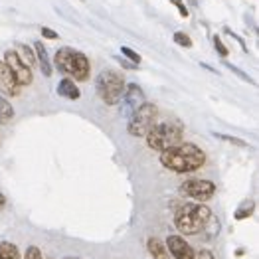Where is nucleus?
Returning a JSON list of instances; mask_svg holds the SVG:
<instances>
[{
  "instance_id": "nucleus-11",
  "label": "nucleus",
  "mask_w": 259,
  "mask_h": 259,
  "mask_svg": "<svg viewBox=\"0 0 259 259\" xmlns=\"http://www.w3.org/2000/svg\"><path fill=\"white\" fill-rule=\"evenodd\" d=\"M166 247L172 253L174 259H192V255H194V249L190 247V243L180 236H168L166 238Z\"/></svg>"
},
{
  "instance_id": "nucleus-26",
  "label": "nucleus",
  "mask_w": 259,
  "mask_h": 259,
  "mask_svg": "<svg viewBox=\"0 0 259 259\" xmlns=\"http://www.w3.org/2000/svg\"><path fill=\"white\" fill-rule=\"evenodd\" d=\"M40 34H42L46 40H58V38H60L56 30H50V28H46V26H44L42 30H40Z\"/></svg>"
},
{
  "instance_id": "nucleus-20",
  "label": "nucleus",
  "mask_w": 259,
  "mask_h": 259,
  "mask_svg": "<svg viewBox=\"0 0 259 259\" xmlns=\"http://www.w3.org/2000/svg\"><path fill=\"white\" fill-rule=\"evenodd\" d=\"M214 137H218L220 141H228V143H234L238 147H245V141L241 139H236V137H230V135H220V133H214Z\"/></svg>"
},
{
  "instance_id": "nucleus-27",
  "label": "nucleus",
  "mask_w": 259,
  "mask_h": 259,
  "mask_svg": "<svg viewBox=\"0 0 259 259\" xmlns=\"http://www.w3.org/2000/svg\"><path fill=\"white\" fill-rule=\"evenodd\" d=\"M170 2H172V4H174V6H176V8H178V10H180V14H182L184 18L188 16V10H186V6L182 4V0H170Z\"/></svg>"
},
{
  "instance_id": "nucleus-4",
  "label": "nucleus",
  "mask_w": 259,
  "mask_h": 259,
  "mask_svg": "<svg viewBox=\"0 0 259 259\" xmlns=\"http://www.w3.org/2000/svg\"><path fill=\"white\" fill-rule=\"evenodd\" d=\"M182 135H184V127L178 121H162L156 123L149 135H147V145L151 147L152 151H166L172 149L176 145L182 143Z\"/></svg>"
},
{
  "instance_id": "nucleus-18",
  "label": "nucleus",
  "mask_w": 259,
  "mask_h": 259,
  "mask_svg": "<svg viewBox=\"0 0 259 259\" xmlns=\"http://www.w3.org/2000/svg\"><path fill=\"white\" fill-rule=\"evenodd\" d=\"M121 54H123V56L129 60L131 64H135V65L141 64V56H139L135 50H131L129 46H123V48H121Z\"/></svg>"
},
{
  "instance_id": "nucleus-2",
  "label": "nucleus",
  "mask_w": 259,
  "mask_h": 259,
  "mask_svg": "<svg viewBox=\"0 0 259 259\" xmlns=\"http://www.w3.org/2000/svg\"><path fill=\"white\" fill-rule=\"evenodd\" d=\"M212 220V210L204 204H184L174 216V226L184 236H196L208 228Z\"/></svg>"
},
{
  "instance_id": "nucleus-14",
  "label": "nucleus",
  "mask_w": 259,
  "mask_h": 259,
  "mask_svg": "<svg viewBox=\"0 0 259 259\" xmlns=\"http://www.w3.org/2000/svg\"><path fill=\"white\" fill-rule=\"evenodd\" d=\"M14 52H16V56H18L30 69L36 67V52H34V48H30V46H26V44H18V48H16Z\"/></svg>"
},
{
  "instance_id": "nucleus-25",
  "label": "nucleus",
  "mask_w": 259,
  "mask_h": 259,
  "mask_svg": "<svg viewBox=\"0 0 259 259\" xmlns=\"http://www.w3.org/2000/svg\"><path fill=\"white\" fill-rule=\"evenodd\" d=\"M192 259H216V257H214V253L210 249H198V251H194Z\"/></svg>"
},
{
  "instance_id": "nucleus-23",
  "label": "nucleus",
  "mask_w": 259,
  "mask_h": 259,
  "mask_svg": "<svg viewBox=\"0 0 259 259\" xmlns=\"http://www.w3.org/2000/svg\"><path fill=\"white\" fill-rule=\"evenodd\" d=\"M214 48H216V52L222 56V58H226V56H228V48L224 46V42H222V38H220V36H214Z\"/></svg>"
},
{
  "instance_id": "nucleus-24",
  "label": "nucleus",
  "mask_w": 259,
  "mask_h": 259,
  "mask_svg": "<svg viewBox=\"0 0 259 259\" xmlns=\"http://www.w3.org/2000/svg\"><path fill=\"white\" fill-rule=\"evenodd\" d=\"M224 64H226V62H224ZM226 67H228V69H232V71H234V73H236V75H238V77H241V79H245V81H247V83H253V79H251V77H249V75H247V73H243V71H239L238 67H236V65H232V64H226Z\"/></svg>"
},
{
  "instance_id": "nucleus-5",
  "label": "nucleus",
  "mask_w": 259,
  "mask_h": 259,
  "mask_svg": "<svg viewBox=\"0 0 259 259\" xmlns=\"http://www.w3.org/2000/svg\"><path fill=\"white\" fill-rule=\"evenodd\" d=\"M158 123V107L154 103H143L139 109L133 111V115L129 117V125L127 131L133 137H147L149 131Z\"/></svg>"
},
{
  "instance_id": "nucleus-29",
  "label": "nucleus",
  "mask_w": 259,
  "mask_h": 259,
  "mask_svg": "<svg viewBox=\"0 0 259 259\" xmlns=\"http://www.w3.org/2000/svg\"><path fill=\"white\" fill-rule=\"evenodd\" d=\"M65 259H79V257H65Z\"/></svg>"
},
{
  "instance_id": "nucleus-17",
  "label": "nucleus",
  "mask_w": 259,
  "mask_h": 259,
  "mask_svg": "<svg viewBox=\"0 0 259 259\" xmlns=\"http://www.w3.org/2000/svg\"><path fill=\"white\" fill-rule=\"evenodd\" d=\"M147 247H149V251H151L154 257H164V253H166V247L162 245V241L158 238H151L147 241Z\"/></svg>"
},
{
  "instance_id": "nucleus-3",
  "label": "nucleus",
  "mask_w": 259,
  "mask_h": 259,
  "mask_svg": "<svg viewBox=\"0 0 259 259\" xmlns=\"http://www.w3.org/2000/svg\"><path fill=\"white\" fill-rule=\"evenodd\" d=\"M54 64L69 79H75V81H87L89 79L91 64H89L85 54H81L73 48H60L56 52Z\"/></svg>"
},
{
  "instance_id": "nucleus-19",
  "label": "nucleus",
  "mask_w": 259,
  "mask_h": 259,
  "mask_svg": "<svg viewBox=\"0 0 259 259\" xmlns=\"http://www.w3.org/2000/svg\"><path fill=\"white\" fill-rule=\"evenodd\" d=\"M174 42L178 44V46H182V48H192V40H190V36H188V34H184V32H176V34H174Z\"/></svg>"
},
{
  "instance_id": "nucleus-8",
  "label": "nucleus",
  "mask_w": 259,
  "mask_h": 259,
  "mask_svg": "<svg viewBox=\"0 0 259 259\" xmlns=\"http://www.w3.org/2000/svg\"><path fill=\"white\" fill-rule=\"evenodd\" d=\"M4 62H6V65L10 67L12 75L16 77L18 85L24 87V85H30V83H32V69L24 64L18 56H16L14 50H8V52L4 54Z\"/></svg>"
},
{
  "instance_id": "nucleus-28",
  "label": "nucleus",
  "mask_w": 259,
  "mask_h": 259,
  "mask_svg": "<svg viewBox=\"0 0 259 259\" xmlns=\"http://www.w3.org/2000/svg\"><path fill=\"white\" fill-rule=\"evenodd\" d=\"M4 204H6V198H4V194H2V192H0V210H2V208H4Z\"/></svg>"
},
{
  "instance_id": "nucleus-6",
  "label": "nucleus",
  "mask_w": 259,
  "mask_h": 259,
  "mask_svg": "<svg viewBox=\"0 0 259 259\" xmlns=\"http://www.w3.org/2000/svg\"><path fill=\"white\" fill-rule=\"evenodd\" d=\"M125 91V77L117 71H103L97 79V95L105 105H117Z\"/></svg>"
},
{
  "instance_id": "nucleus-7",
  "label": "nucleus",
  "mask_w": 259,
  "mask_h": 259,
  "mask_svg": "<svg viewBox=\"0 0 259 259\" xmlns=\"http://www.w3.org/2000/svg\"><path fill=\"white\" fill-rule=\"evenodd\" d=\"M182 192L188 198H194V200H210L216 194V184L212 180L192 178V180H186L182 184Z\"/></svg>"
},
{
  "instance_id": "nucleus-1",
  "label": "nucleus",
  "mask_w": 259,
  "mask_h": 259,
  "mask_svg": "<svg viewBox=\"0 0 259 259\" xmlns=\"http://www.w3.org/2000/svg\"><path fill=\"white\" fill-rule=\"evenodd\" d=\"M206 162V152L192 143H180L160 152V164L172 172H194Z\"/></svg>"
},
{
  "instance_id": "nucleus-16",
  "label": "nucleus",
  "mask_w": 259,
  "mask_h": 259,
  "mask_svg": "<svg viewBox=\"0 0 259 259\" xmlns=\"http://www.w3.org/2000/svg\"><path fill=\"white\" fill-rule=\"evenodd\" d=\"M12 117H14V109H12V105L8 103V99L0 97V125L10 123Z\"/></svg>"
},
{
  "instance_id": "nucleus-10",
  "label": "nucleus",
  "mask_w": 259,
  "mask_h": 259,
  "mask_svg": "<svg viewBox=\"0 0 259 259\" xmlns=\"http://www.w3.org/2000/svg\"><path fill=\"white\" fill-rule=\"evenodd\" d=\"M0 91L4 95H8V97H16V95H20L22 91V87L18 85L16 77L12 75L10 67L6 65L4 60H0Z\"/></svg>"
},
{
  "instance_id": "nucleus-12",
  "label": "nucleus",
  "mask_w": 259,
  "mask_h": 259,
  "mask_svg": "<svg viewBox=\"0 0 259 259\" xmlns=\"http://www.w3.org/2000/svg\"><path fill=\"white\" fill-rule=\"evenodd\" d=\"M34 52H36V60L40 64V69L46 77L52 75V64H50V56H48V50L42 42H36L34 44Z\"/></svg>"
},
{
  "instance_id": "nucleus-15",
  "label": "nucleus",
  "mask_w": 259,
  "mask_h": 259,
  "mask_svg": "<svg viewBox=\"0 0 259 259\" xmlns=\"http://www.w3.org/2000/svg\"><path fill=\"white\" fill-rule=\"evenodd\" d=\"M0 259H20V251L12 241H0Z\"/></svg>"
},
{
  "instance_id": "nucleus-22",
  "label": "nucleus",
  "mask_w": 259,
  "mask_h": 259,
  "mask_svg": "<svg viewBox=\"0 0 259 259\" xmlns=\"http://www.w3.org/2000/svg\"><path fill=\"white\" fill-rule=\"evenodd\" d=\"M253 214V204H247V208H239L236 212V220H245Z\"/></svg>"
},
{
  "instance_id": "nucleus-13",
  "label": "nucleus",
  "mask_w": 259,
  "mask_h": 259,
  "mask_svg": "<svg viewBox=\"0 0 259 259\" xmlns=\"http://www.w3.org/2000/svg\"><path fill=\"white\" fill-rule=\"evenodd\" d=\"M58 93L64 97V99H69V101H75V99H79V89L77 85L73 83V79H69V77H64L60 83H58Z\"/></svg>"
},
{
  "instance_id": "nucleus-21",
  "label": "nucleus",
  "mask_w": 259,
  "mask_h": 259,
  "mask_svg": "<svg viewBox=\"0 0 259 259\" xmlns=\"http://www.w3.org/2000/svg\"><path fill=\"white\" fill-rule=\"evenodd\" d=\"M24 259H44L42 257V251H40V247H36V245H30L28 247V251H26V255Z\"/></svg>"
},
{
  "instance_id": "nucleus-9",
  "label": "nucleus",
  "mask_w": 259,
  "mask_h": 259,
  "mask_svg": "<svg viewBox=\"0 0 259 259\" xmlns=\"http://www.w3.org/2000/svg\"><path fill=\"white\" fill-rule=\"evenodd\" d=\"M121 99H123V115H125V117H131L135 109H139L147 101L143 89L137 85V83H131L129 87L125 85V91H123Z\"/></svg>"
}]
</instances>
